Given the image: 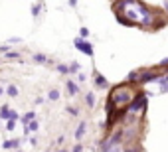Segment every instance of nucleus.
Returning <instances> with one entry per match:
<instances>
[{
  "label": "nucleus",
  "mask_w": 168,
  "mask_h": 152,
  "mask_svg": "<svg viewBox=\"0 0 168 152\" xmlns=\"http://www.w3.org/2000/svg\"><path fill=\"white\" fill-rule=\"evenodd\" d=\"M67 111H69V113H71V114H77V109H75V107H69Z\"/></svg>",
  "instance_id": "15"
},
{
  "label": "nucleus",
  "mask_w": 168,
  "mask_h": 152,
  "mask_svg": "<svg viewBox=\"0 0 168 152\" xmlns=\"http://www.w3.org/2000/svg\"><path fill=\"white\" fill-rule=\"evenodd\" d=\"M6 130H14V120H8V124H6Z\"/></svg>",
  "instance_id": "12"
},
{
  "label": "nucleus",
  "mask_w": 168,
  "mask_h": 152,
  "mask_svg": "<svg viewBox=\"0 0 168 152\" xmlns=\"http://www.w3.org/2000/svg\"><path fill=\"white\" fill-rule=\"evenodd\" d=\"M0 95H2V87H0Z\"/></svg>",
  "instance_id": "16"
},
{
  "label": "nucleus",
  "mask_w": 168,
  "mask_h": 152,
  "mask_svg": "<svg viewBox=\"0 0 168 152\" xmlns=\"http://www.w3.org/2000/svg\"><path fill=\"white\" fill-rule=\"evenodd\" d=\"M8 111H10L8 105H4V107L0 109V120H8Z\"/></svg>",
  "instance_id": "3"
},
{
  "label": "nucleus",
  "mask_w": 168,
  "mask_h": 152,
  "mask_svg": "<svg viewBox=\"0 0 168 152\" xmlns=\"http://www.w3.org/2000/svg\"><path fill=\"white\" fill-rule=\"evenodd\" d=\"M57 69H59V71H61V73H67V71H69V69H67V67H65V65H59V67H57Z\"/></svg>",
  "instance_id": "13"
},
{
  "label": "nucleus",
  "mask_w": 168,
  "mask_h": 152,
  "mask_svg": "<svg viewBox=\"0 0 168 152\" xmlns=\"http://www.w3.org/2000/svg\"><path fill=\"white\" fill-rule=\"evenodd\" d=\"M83 132H85V122H81V124H79V128H77V132H75V136H77V138H81V136H83Z\"/></svg>",
  "instance_id": "8"
},
{
  "label": "nucleus",
  "mask_w": 168,
  "mask_h": 152,
  "mask_svg": "<svg viewBox=\"0 0 168 152\" xmlns=\"http://www.w3.org/2000/svg\"><path fill=\"white\" fill-rule=\"evenodd\" d=\"M97 85H105V79L103 77H97Z\"/></svg>",
  "instance_id": "14"
},
{
  "label": "nucleus",
  "mask_w": 168,
  "mask_h": 152,
  "mask_svg": "<svg viewBox=\"0 0 168 152\" xmlns=\"http://www.w3.org/2000/svg\"><path fill=\"white\" fill-rule=\"evenodd\" d=\"M6 57H20L18 51H6Z\"/></svg>",
  "instance_id": "11"
},
{
  "label": "nucleus",
  "mask_w": 168,
  "mask_h": 152,
  "mask_svg": "<svg viewBox=\"0 0 168 152\" xmlns=\"http://www.w3.org/2000/svg\"><path fill=\"white\" fill-rule=\"evenodd\" d=\"M18 144H20V140H6V142H4L2 146H4V148L8 150V148H18Z\"/></svg>",
  "instance_id": "1"
},
{
  "label": "nucleus",
  "mask_w": 168,
  "mask_h": 152,
  "mask_svg": "<svg viewBox=\"0 0 168 152\" xmlns=\"http://www.w3.org/2000/svg\"><path fill=\"white\" fill-rule=\"evenodd\" d=\"M67 91H69L71 95H75V93H77V85H75L73 81H69V83H67Z\"/></svg>",
  "instance_id": "6"
},
{
  "label": "nucleus",
  "mask_w": 168,
  "mask_h": 152,
  "mask_svg": "<svg viewBox=\"0 0 168 152\" xmlns=\"http://www.w3.org/2000/svg\"><path fill=\"white\" fill-rule=\"evenodd\" d=\"M16 118H18V114H16L12 109H10V111H8V120H16Z\"/></svg>",
  "instance_id": "10"
},
{
  "label": "nucleus",
  "mask_w": 168,
  "mask_h": 152,
  "mask_svg": "<svg viewBox=\"0 0 168 152\" xmlns=\"http://www.w3.org/2000/svg\"><path fill=\"white\" fill-rule=\"evenodd\" d=\"M6 93H8L10 97H16V95H18V87H16V85H8Z\"/></svg>",
  "instance_id": "4"
},
{
  "label": "nucleus",
  "mask_w": 168,
  "mask_h": 152,
  "mask_svg": "<svg viewBox=\"0 0 168 152\" xmlns=\"http://www.w3.org/2000/svg\"><path fill=\"white\" fill-rule=\"evenodd\" d=\"M34 59H36V61H40V63H45V61H47V57H45V55H40V53H36V55H34Z\"/></svg>",
  "instance_id": "9"
},
{
  "label": "nucleus",
  "mask_w": 168,
  "mask_h": 152,
  "mask_svg": "<svg viewBox=\"0 0 168 152\" xmlns=\"http://www.w3.org/2000/svg\"><path fill=\"white\" fill-rule=\"evenodd\" d=\"M75 45H77V47H81V49H83L85 53H89V55H91V53H93V51H91V45H87V43H81V41H79V39H77V41H75Z\"/></svg>",
  "instance_id": "2"
},
{
  "label": "nucleus",
  "mask_w": 168,
  "mask_h": 152,
  "mask_svg": "<svg viewBox=\"0 0 168 152\" xmlns=\"http://www.w3.org/2000/svg\"><path fill=\"white\" fill-rule=\"evenodd\" d=\"M49 99H51V101H57V99H59V91H57V89H51V91H49Z\"/></svg>",
  "instance_id": "7"
},
{
  "label": "nucleus",
  "mask_w": 168,
  "mask_h": 152,
  "mask_svg": "<svg viewBox=\"0 0 168 152\" xmlns=\"http://www.w3.org/2000/svg\"><path fill=\"white\" fill-rule=\"evenodd\" d=\"M34 116H36V113H28V114H26V116H24V118H22V124L26 126V124H28L30 120H34Z\"/></svg>",
  "instance_id": "5"
}]
</instances>
